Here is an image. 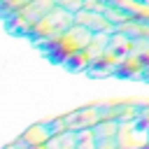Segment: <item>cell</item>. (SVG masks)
Returning a JSON list of instances; mask_svg holds the SVG:
<instances>
[{
  "instance_id": "obj_1",
  "label": "cell",
  "mask_w": 149,
  "mask_h": 149,
  "mask_svg": "<svg viewBox=\"0 0 149 149\" xmlns=\"http://www.w3.org/2000/svg\"><path fill=\"white\" fill-rule=\"evenodd\" d=\"M7 30L54 65L149 84V0H0Z\"/></svg>"
},
{
  "instance_id": "obj_2",
  "label": "cell",
  "mask_w": 149,
  "mask_h": 149,
  "mask_svg": "<svg viewBox=\"0 0 149 149\" xmlns=\"http://www.w3.org/2000/svg\"><path fill=\"white\" fill-rule=\"evenodd\" d=\"M5 149H149V100H105L42 119Z\"/></svg>"
}]
</instances>
